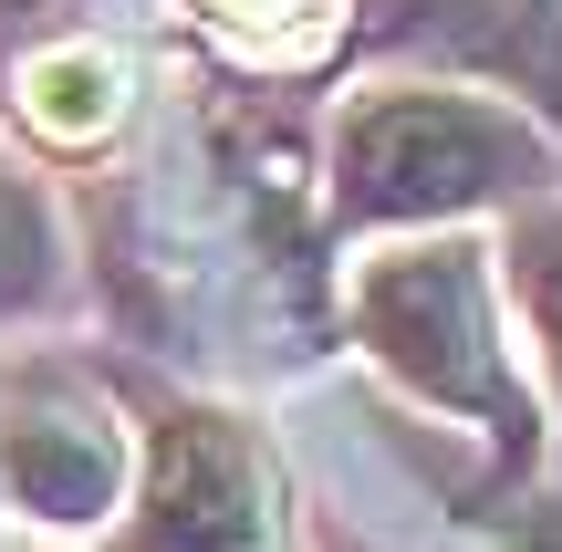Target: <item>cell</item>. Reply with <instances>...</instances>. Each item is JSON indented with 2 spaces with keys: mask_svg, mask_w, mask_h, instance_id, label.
<instances>
[{
  "mask_svg": "<svg viewBox=\"0 0 562 552\" xmlns=\"http://www.w3.org/2000/svg\"><path fill=\"white\" fill-rule=\"evenodd\" d=\"M552 178L542 125H521L510 104L459 94V83H385L355 94L334 125V219L344 229H427L459 209L521 199Z\"/></svg>",
  "mask_w": 562,
  "mask_h": 552,
  "instance_id": "cell-1",
  "label": "cell"
},
{
  "mask_svg": "<svg viewBox=\"0 0 562 552\" xmlns=\"http://www.w3.org/2000/svg\"><path fill=\"white\" fill-rule=\"evenodd\" d=\"M510 282H521V313L542 334V365H552V396H562V209H531L510 229Z\"/></svg>",
  "mask_w": 562,
  "mask_h": 552,
  "instance_id": "cell-9",
  "label": "cell"
},
{
  "mask_svg": "<svg viewBox=\"0 0 562 552\" xmlns=\"http://www.w3.org/2000/svg\"><path fill=\"white\" fill-rule=\"evenodd\" d=\"M364 32H375L385 53L480 63V74L521 83V94L562 125V11L552 0H375Z\"/></svg>",
  "mask_w": 562,
  "mask_h": 552,
  "instance_id": "cell-5",
  "label": "cell"
},
{
  "mask_svg": "<svg viewBox=\"0 0 562 552\" xmlns=\"http://www.w3.org/2000/svg\"><path fill=\"white\" fill-rule=\"evenodd\" d=\"M209 21H220L240 53H261V63H302V53H323V42L355 21V0H199Z\"/></svg>",
  "mask_w": 562,
  "mask_h": 552,
  "instance_id": "cell-8",
  "label": "cell"
},
{
  "mask_svg": "<svg viewBox=\"0 0 562 552\" xmlns=\"http://www.w3.org/2000/svg\"><path fill=\"white\" fill-rule=\"evenodd\" d=\"M125 94H136V63L115 53V32H42L32 53L11 63V104H21V125H42L53 146H94V136H115Z\"/></svg>",
  "mask_w": 562,
  "mask_h": 552,
  "instance_id": "cell-6",
  "label": "cell"
},
{
  "mask_svg": "<svg viewBox=\"0 0 562 552\" xmlns=\"http://www.w3.org/2000/svg\"><path fill=\"white\" fill-rule=\"evenodd\" d=\"M63 282V229H53V199H42L32 167L0 157V324L42 313Z\"/></svg>",
  "mask_w": 562,
  "mask_h": 552,
  "instance_id": "cell-7",
  "label": "cell"
},
{
  "mask_svg": "<svg viewBox=\"0 0 562 552\" xmlns=\"http://www.w3.org/2000/svg\"><path fill=\"white\" fill-rule=\"evenodd\" d=\"M115 552H292V500L271 480V449L220 407H157L146 500Z\"/></svg>",
  "mask_w": 562,
  "mask_h": 552,
  "instance_id": "cell-3",
  "label": "cell"
},
{
  "mask_svg": "<svg viewBox=\"0 0 562 552\" xmlns=\"http://www.w3.org/2000/svg\"><path fill=\"white\" fill-rule=\"evenodd\" d=\"M355 345L396 375L417 407L469 417L501 459H531V396L510 375L490 271L469 240H406L355 271Z\"/></svg>",
  "mask_w": 562,
  "mask_h": 552,
  "instance_id": "cell-2",
  "label": "cell"
},
{
  "mask_svg": "<svg viewBox=\"0 0 562 552\" xmlns=\"http://www.w3.org/2000/svg\"><path fill=\"white\" fill-rule=\"evenodd\" d=\"M0 500L32 532H94L125 511V428L83 386H21L0 407Z\"/></svg>",
  "mask_w": 562,
  "mask_h": 552,
  "instance_id": "cell-4",
  "label": "cell"
}]
</instances>
